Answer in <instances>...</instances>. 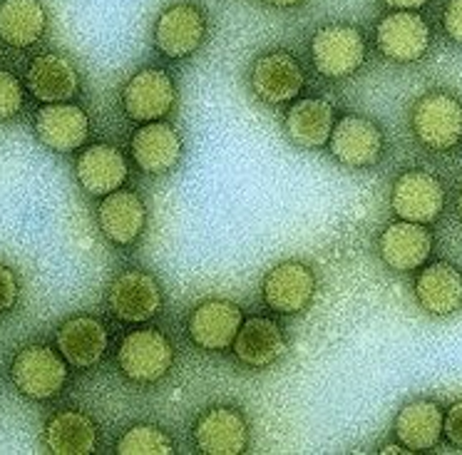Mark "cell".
<instances>
[{
  "label": "cell",
  "instance_id": "6da1fadb",
  "mask_svg": "<svg viewBox=\"0 0 462 455\" xmlns=\"http://www.w3.org/2000/svg\"><path fill=\"white\" fill-rule=\"evenodd\" d=\"M52 346L31 344L21 348L11 364V381L28 401H51L68 385L70 368Z\"/></svg>",
  "mask_w": 462,
  "mask_h": 455
},
{
  "label": "cell",
  "instance_id": "7a4b0ae2",
  "mask_svg": "<svg viewBox=\"0 0 462 455\" xmlns=\"http://www.w3.org/2000/svg\"><path fill=\"white\" fill-rule=\"evenodd\" d=\"M117 366L132 384L150 385L162 381L174 366V346L154 326H142L117 346Z\"/></svg>",
  "mask_w": 462,
  "mask_h": 455
},
{
  "label": "cell",
  "instance_id": "3957f363",
  "mask_svg": "<svg viewBox=\"0 0 462 455\" xmlns=\"http://www.w3.org/2000/svg\"><path fill=\"white\" fill-rule=\"evenodd\" d=\"M365 38L356 25L331 23L313 32L311 60L328 80H343L361 70L365 62Z\"/></svg>",
  "mask_w": 462,
  "mask_h": 455
},
{
  "label": "cell",
  "instance_id": "277c9868",
  "mask_svg": "<svg viewBox=\"0 0 462 455\" xmlns=\"http://www.w3.org/2000/svg\"><path fill=\"white\" fill-rule=\"evenodd\" d=\"M411 125L415 137L428 150H452L462 140V105L450 92H425L412 105Z\"/></svg>",
  "mask_w": 462,
  "mask_h": 455
},
{
  "label": "cell",
  "instance_id": "5b68a950",
  "mask_svg": "<svg viewBox=\"0 0 462 455\" xmlns=\"http://www.w3.org/2000/svg\"><path fill=\"white\" fill-rule=\"evenodd\" d=\"M207 41V15L197 3L180 0L171 3L157 15L154 45L170 60L189 58Z\"/></svg>",
  "mask_w": 462,
  "mask_h": 455
},
{
  "label": "cell",
  "instance_id": "8992f818",
  "mask_svg": "<svg viewBox=\"0 0 462 455\" xmlns=\"http://www.w3.org/2000/svg\"><path fill=\"white\" fill-rule=\"evenodd\" d=\"M162 303L164 296L160 282L142 269H125L107 289V309L125 324H147L160 314Z\"/></svg>",
  "mask_w": 462,
  "mask_h": 455
},
{
  "label": "cell",
  "instance_id": "52a82bcc",
  "mask_svg": "<svg viewBox=\"0 0 462 455\" xmlns=\"http://www.w3.org/2000/svg\"><path fill=\"white\" fill-rule=\"evenodd\" d=\"M32 130L42 147L58 154H70L82 150L90 137V117L72 100L45 102L35 115Z\"/></svg>",
  "mask_w": 462,
  "mask_h": 455
},
{
  "label": "cell",
  "instance_id": "ba28073f",
  "mask_svg": "<svg viewBox=\"0 0 462 455\" xmlns=\"http://www.w3.org/2000/svg\"><path fill=\"white\" fill-rule=\"evenodd\" d=\"M177 102V88L170 72L160 68H144L134 72L122 88V107L132 122L164 120Z\"/></svg>",
  "mask_w": 462,
  "mask_h": 455
},
{
  "label": "cell",
  "instance_id": "9c48e42d",
  "mask_svg": "<svg viewBox=\"0 0 462 455\" xmlns=\"http://www.w3.org/2000/svg\"><path fill=\"white\" fill-rule=\"evenodd\" d=\"M263 303L279 314H303L316 296V274L309 264L282 262L266 272L262 282Z\"/></svg>",
  "mask_w": 462,
  "mask_h": 455
},
{
  "label": "cell",
  "instance_id": "30bf717a",
  "mask_svg": "<svg viewBox=\"0 0 462 455\" xmlns=\"http://www.w3.org/2000/svg\"><path fill=\"white\" fill-rule=\"evenodd\" d=\"M391 207L401 219L432 224L445 207V187L432 172L408 170L393 182Z\"/></svg>",
  "mask_w": 462,
  "mask_h": 455
},
{
  "label": "cell",
  "instance_id": "8fae6325",
  "mask_svg": "<svg viewBox=\"0 0 462 455\" xmlns=\"http://www.w3.org/2000/svg\"><path fill=\"white\" fill-rule=\"evenodd\" d=\"M430 25L415 11L388 13L375 28V45L388 60H422L430 51Z\"/></svg>",
  "mask_w": 462,
  "mask_h": 455
},
{
  "label": "cell",
  "instance_id": "7c38bea8",
  "mask_svg": "<svg viewBox=\"0 0 462 455\" xmlns=\"http://www.w3.org/2000/svg\"><path fill=\"white\" fill-rule=\"evenodd\" d=\"M249 423L239 408L214 405L194 423V445L204 455H242L249 450Z\"/></svg>",
  "mask_w": 462,
  "mask_h": 455
},
{
  "label": "cell",
  "instance_id": "4fadbf2b",
  "mask_svg": "<svg viewBox=\"0 0 462 455\" xmlns=\"http://www.w3.org/2000/svg\"><path fill=\"white\" fill-rule=\"evenodd\" d=\"M331 154L346 167L365 170L381 160L385 137L378 122L361 115H346L333 125L331 132Z\"/></svg>",
  "mask_w": 462,
  "mask_h": 455
},
{
  "label": "cell",
  "instance_id": "5bb4252c",
  "mask_svg": "<svg viewBox=\"0 0 462 455\" xmlns=\"http://www.w3.org/2000/svg\"><path fill=\"white\" fill-rule=\"evenodd\" d=\"M306 85L301 62L289 51H269L252 65V90L269 105H283L299 98Z\"/></svg>",
  "mask_w": 462,
  "mask_h": 455
},
{
  "label": "cell",
  "instance_id": "9a60e30c",
  "mask_svg": "<svg viewBox=\"0 0 462 455\" xmlns=\"http://www.w3.org/2000/svg\"><path fill=\"white\" fill-rule=\"evenodd\" d=\"M244 324V311L239 303L226 299L201 302L189 314V339L204 351H226Z\"/></svg>",
  "mask_w": 462,
  "mask_h": 455
},
{
  "label": "cell",
  "instance_id": "2e32d148",
  "mask_svg": "<svg viewBox=\"0 0 462 455\" xmlns=\"http://www.w3.org/2000/svg\"><path fill=\"white\" fill-rule=\"evenodd\" d=\"M432 244L435 239H432L428 224L398 219L383 229L381 239H378V252H381L385 266H391L393 272L408 274L425 266L432 254Z\"/></svg>",
  "mask_w": 462,
  "mask_h": 455
},
{
  "label": "cell",
  "instance_id": "e0dca14e",
  "mask_svg": "<svg viewBox=\"0 0 462 455\" xmlns=\"http://www.w3.org/2000/svg\"><path fill=\"white\" fill-rule=\"evenodd\" d=\"M130 152L134 164L144 174L162 177L170 174L181 160V144L180 132L170 122H144L140 130L132 135Z\"/></svg>",
  "mask_w": 462,
  "mask_h": 455
},
{
  "label": "cell",
  "instance_id": "ac0fdd59",
  "mask_svg": "<svg viewBox=\"0 0 462 455\" xmlns=\"http://www.w3.org/2000/svg\"><path fill=\"white\" fill-rule=\"evenodd\" d=\"M75 177L90 197H107L122 190V184L130 177V164L115 144H90L80 152L75 162Z\"/></svg>",
  "mask_w": 462,
  "mask_h": 455
},
{
  "label": "cell",
  "instance_id": "d6986e66",
  "mask_svg": "<svg viewBox=\"0 0 462 455\" xmlns=\"http://www.w3.org/2000/svg\"><path fill=\"white\" fill-rule=\"evenodd\" d=\"M102 237L115 246H132L147 227V207L134 190H117L97 207Z\"/></svg>",
  "mask_w": 462,
  "mask_h": 455
},
{
  "label": "cell",
  "instance_id": "ffe728a7",
  "mask_svg": "<svg viewBox=\"0 0 462 455\" xmlns=\"http://www.w3.org/2000/svg\"><path fill=\"white\" fill-rule=\"evenodd\" d=\"M25 85L41 102H70L80 92V72L62 52H42L28 65Z\"/></svg>",
  "mask_w": 462,
  "mask_h": 455
},
{
  "label": "cell",
  "instance_id": "44dd1931",
  "mask_svg": "<svg viewBox=\"0 0 462 455\" xmlns=\"http://www.w3.org/2000/svg\"><path fill=\"white\" fill-rule=\"evenodd\" d=\"M107 329L97 316L80 314L70 316L58 326L55 344L65 361L75 368H92L105 358L107 351Z\"/></svg>",
  "mask_w": 462,
  "mask_h": 455
},
{
  "label": "cell",
  "instance_id": "7402d4cb",
  "mask_svg": "<svg viewBox=\"0 0 462 455\" xmlns=\"http://www.w3.org/2000/svg\"><path fill=\"white\" fill-rule=\"evenodd\" d=\"M415 299L425 314H457L462 309V272L450 262H432L415 279Z\"/></svg>",
  "mask_w": 462,
  "mask_h": 455
},
{
  "label": "cell",
  "instance_id": "603a6c76",
  "mask_svg": "<svg viewBox=\"0 0 462 455\" xmlns=\"http://www.w3.org/2000/svg\"><path fill=\"white\" fill-rule=\"evenodd\" d=\"M286 339L282 326L266 316L244 319L239 334L234 339V356L249 368H269L286 354Z\"/></svg>",
  "mask_w": 462,
  "mask_h": 455
},
{
  "label": "cell",
  "instance_id": "cb8c5ba5",
  "mask_svg": "<svg viewBox=\"0 0 462 455\" xmlns=\"http://www.w3.org/2000/svg\"><path fill=\"white\" fill-rule=\"evenodd\" d=\"M48 23L42 0H0V42L8 48H32L48 32Z\"/></svg>",
  "mask_w": 462,
  "mask_h": 455
},
{
  "label": "cell",
  "instance_id": "d4e9b609",
  "mask_svg": "<svg viewBox=\"0 0 462 455\" xmlns=\"http://www.w3.org/2000/svg\"><path fill=\"white\" fill-rule=\"evenodd\" d=\"M283 125H286V135L293 144H299L303 150H319L331 140L336 110L328 100L303 98L289 107Z\"/></svg>",
  "mask_w": 462,
  "mask_h": 455
},
{
  "label": "cell",
  "instance_id": "484cf974",
  "mask_svg": "<svg viewBox=\"0 0 462 455\" xmlns=\"http://www.w3.org/2000/svg\"><path fill=\"white\" fill-rule=\"evenodd\" d=\"M42 443L52 455H92L97 450V423L82 411H60L45 423Z\"/></svg>",
  "mask_w": 462,
  "mask_h": 455
},
{
  "label": "cell",
  "instance_id": "4316f807",
  "mask_svg": "<svg viewBox=\"0 0 462 455\" xmlns=\"http://www.w3.org/2000/svg\"><path fill=\"white\" fill-rule=\"evenodd\" d=\"M445 413L435 401L415 398L395 415V435L408 450H430L440 443Z\"/></svg>",
  "mask_w": 462,
  "mask_h": 455
},
{
  "label": "cell",
  "instance_id": "83f0119b",
  "mask_svg": "<svg viewBox=\"0 0 462 455\" xmlns=\"http://www.w3.org/2000/svg\"><path fill=\"white\" fill-rule=\"evenodd\" d=\"M117 455H174V441L150 423L132 425L115 448Z\"/></svg>",
  "mask_w": 462,
  "mask_h": 455
},
{
  "label": "cell",
  "instance_id": "f1b7e54d",
  "mask_svg": "<svg viewBox=\"0 0 462 455\" xmlns=\"http://www.w3.org/2000/svg\"><path fill=\"white\" fill-rule=\"evenodd\" d=\"M23 105H25L23 82L11 70H0V122H8L15 115H21Z\"/></svg>",
  "mask_w": 462,
  "mask_h": 455
},
{
  "label": "cell",
  "instance_id": "f546056e",
  "mask_svg": "<svg viewBox=\"0 0 462 455\" xmlns=\"http://www.w3.org/2000/svg\"><path fill=\"white\" fill-rule=\"evenodd\" d=\"M21 302V276L18 272L0 262V316L11 314Z\"/></svg>",
  "mask_w": 462,
  "mask_h": 455
},
{
  "label": "cell",
  "instance_id": "4dcf8cb0",
  "mask_svg": "<svg viewBox=\"0 0 462 455\" xmlns=\"http://www.w3.org/2000/svg\"><path fill=\"white\" fill-rule=\"evenodd\" d=\"M442 28L448 38L462 45V0H448L442 11Z\"/></svg>",
  "mask_w": 462,
  "mask_h": 455
},
{
  "label": "cell",
  "instance_id": "1f68e13d",
  "mask_svg": "<svg viewBox=\"0 0 462 455\" xmlns=\"http://www.w3.org/2000/svg\"><path fill=\"white\" fill-rule=\"evenodd\" d=\"M442 433H445V438H448L455 448H462V401L452 404L450 411L445 413Z\"/></svg>",
  "mask_w": 462,
  "mask_h": 455
},
{
  "label": "cell",
  "instance_id": "d6a6232c",
  "mask_svg": "<svg viewBox=\"0 0 462 455\" xmlns=\"http://www.w3.org/2000/svg\"><path fill=\"white\" fill-rule=\"evenodd\" d=\"M391 11H420L430 0H383Z\"/></svg>",
  "mask_w": 462,
  "mask_h": 455
},
{
  "label": "cell",
  "instance_id": "836d02e7",
  "mask_svg": "<svg viewBox=\"0 0 462 455\" xmlns=\"http://www.w3.org/2000/svg\"><path fill=\"white\" fill-rule=\"evenodd\" d=\"M273 8H293V5H301L303 0H266Z\"/></svg>",
  "mask_w": 462,
  "mask_h": 455
},
{
  "label": "cell",
  "instance_id": "e575fe53",
  "mask_svg": "<svg viewBox=\"0 0 462 455\" xmlns=\"http://www.w3.org/2000/svg\"><path fill=\"white\" fill-rule=\"evenodd\" d=\"M381 453H393V455H398V453H405V450H402L401 445H383V448H381Z\"/></svg>",
  "mask_w": 462,
  "mask_h": 455
},
{
  "label": "cell",
  "instance_id": "d590c367",
  "mask_svg": "<svg viewBox=\"0 0 462 455\" xmlns=\"http://www.w3.org/2000/svg\"><path fill=\"white\" fill-rule=\"evenodd\" d=\"M457 214H460V219H462V190L460 194H457Z\"/></svg>",
  "mask_w": 462,
  "mask_h": 455
}]
</instances>
